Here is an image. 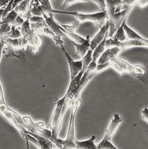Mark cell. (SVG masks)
I'll return each instance as SVG.
<instances>
[{
    "label": "cell",
    "instance_id": "1",
    "mask_svg": "<svg viewBox=\"0 0 148 149\" xmlns=\"http://www.w3.org/2000/svg\"><path fill=\"white\" fill-rule=\"evenodd\" d=\"M53 13H60L73 16L79 23L87 21L91 22L95 26H98L100 27H101L105 23V20L108 19L107 13L102 11L92 14H84L77 12H66L53 9Z\"/></svg>",
    "mask_w": 148,
    "mask_h": 149
},
{
    "label": "cell",
    "instance_id": "2",
    "mask_svg": "<svg viewBox=\"0 0 148 149\" xmlns=\"http://www.w3.org/2000/svg\"><path fill=\"white\" fill-rule=\"evenodd\" d=\"M81 102H79L74 104L71 107V115L66 139L63 140L59 138L57 139L59 144L63 147V149H76L75 145V141L76 139L75 132V119L77 110Z\"/></svg>",
    "mask_w": 148,
    "mask_h": 149
},
{
    "label": "cell",
    "instance_id": "3",
    "mask_svg": "<svg viewBox=\"0 0 148 149\" xmlns=\"http://www.w3.org/2000/svg\"><path fill=\"white\" fill-rule=\"evenodd\" d=\"M66 98V95L65 94L62 98L57 99L56 102L55 103V104H56L55 109L51 116L50 122L46 127L47 128L52 131L53 135L55 137H57L59 132L60 130V126H59L61 114L62 111V109H63Z\"/></svg>",
    "mask_w": 148,
    "mask_h": 149
},
{
    "label": "cell",
    "instance_id": "4",
    "mask_svg": "<svg viewBox=\"0 0 148 149\" xmlns=\"http://www.w3.org/2000/svg\"><path fill=\"white\" fill-rule=\"evenodd\" d=\"M33 142L38 149H53V143L42 136L31 132L27 130L24 132V137Z\"/></svg>",
    "mask_w": 148,
    "mask_h": 149
},
{
    "label": "cell",
    "instance_id": "5",
    "mask_svg": "<svg viewBox=\"0 0 148 149\" xmlns=\"http://www.w3.org/2000/svg\"><path fill=\"white\" fill-rule=\"evenodd\" d=\"M112 67L120 77L125 74H130L134 70V66L127 62L118 58H114L109 61Z\"/></svg>",
    "mask_w": 148,
    "mask_h": 149
},
{
    "label": "cell",
    "instance_id": "6",
    "mask_svg": "<svg viewBox=\"0 0 148 149\" xmlns=\"http://www.w3.org/2000/svg\"><path fill=\"white\" fill-rule=\"evenodd\" d=\"M65 55V56L67 58V60L68 63L70 73V78L71 80L73 79L79 73V72L82 70L83 67L82 61L80 60L79 61H75L70 56L66 48H64L63 44L60 46Z\"/></svg>",
    "mask_w": 148,
    "mask_h": 149
},
{
    "label": "cell",
    "instance_id": "7",
    "mask_svg": "<svg viewBox=\"0 0 148 149\" xmlns=\"http://www.w3.org/2000/svg\"><path fill=\"white\" fill-rule=\"evenodd\" d=\"M123 119L120 115L118 113H115L108 128L105 131L104 137L109 141H112V138L117 131Z\"/></svg>",
    "mask_w": 148,
    "mask_h": 149
},
{
    "label": "cell",
    "instance_id": "8",
    "mask_svg": "<svg viewBox=\"0 0 148 149\" xmlns=\"http://www.w3.org/2000/svg\"><path fill=\"white\" fill-rule=\"evenodd\" d=\"M109 23L108 19L105 23L100 27V30L99 32L95 35V36L93 38L91 41H90V49L93 50L96 48V47L100 44L104 39L105 36L107 32L109 31Z\"/></svg>",
    "mask_w": 148,
    "mask_h": 149
},
{
    "label": "cell",
    "instance_id": "9",
    "mask_svg": "<svg viewBox=\"0 0 148 149\" xmlns=\"http://www.w3.org/2000/svg\"><path fill=\"white\" fill-rule=\"evenodd\" d=\"M14 51L15 49L9 42H8L6 41H3V48L2 51V55H4L6 58H16L19 59L22 63H24L26 61V56L25 54L23 53V51H21L19 54H16Z\"/></svg>",
    "mask_w": 148,
    "mask_h": 149
},
{
    "label": "cell",
    "instance_id": "10",
    "mask_svg": "<svg viewBox=\"0 0 148 149\" xmlns=\"http://www.w3.org/2000/svg\"><path fill=\"white\" fill-rule=\"evenodd\" d=\"M120 51L121 49L116 47L107 48L100 56L97 62V65H101L109 62L111 59L116 58Z\"/></svg>",
    "mask_w": 148,
    "mask_h": 149
},
{
    "label": "cell",
    "instance_id": "11",
    "mask_svg": "<svg viewBox=\"0 0 148 149\" xmlns=\"http://www.w3.org/2000/svg\"><path fill=\"white\" fill-rule=\"evenodd\" d=\"M26 39L27 41L28 46L32 48V52L34 54L38 53L42 45V40L39 35L33 31Z\"/></svg>",
    "mask_w": 148,
    "mask_h": 149
},
{
    "label": "cell",
    "instance_id": "12",
    "mask_svg": "<svg viewBox=\"0 0 148 149\" xmlns=\"http://www.w3.org/2000/svg\"><path fill=\"white\" fill-rule=\"evenodd\" d=\"M43 17L45 19V21L48 26V27L59 38L66 37L64 33L61 30L60 23L56 22L54 17H51L48 16V15L44 13Z\"/></svg>",
    "mask_w": 148,
    "mask_h": 149
},
{
    "label": "cell",
    "instance_id": "13",
    "mask_svg": "<svg viewBox=\"0 0 148 149\" xmlns=\"http://www.w3.org/2000/svg\"><path fill=\"white\" fill-rule=\"evenodd\" d=\"M118 47L121 50L138 47H148V43L139 40H126L123 42H119Z\"/></svg>",
    "mask_w": 148,
    "mask_h": 149
},
{
    "label": "cell",
    "instance_id": "14",
    "mask_svg": "<svg viewBox=\"0 0 148 149\" xmlns=\"http://www.w3.org/2000/svg\"><path fill=\"white\" fill-rule=\"evenodd\" d=\"M31 0H23L15 9L19 16L24 19H28L31 16L30 13Z\"/></svg>",
    "mask_w": 148,
    "mask_h": 149
},
{
    "label": "cell",
    "instance_id": "15",
    "mask_svg": "<svg viewBox=\"0 0 148 149\" xmlns=\"http://www.w3.org/2000/svg\"><path fill=\"white\" fill-rule=\"evenodd\" d=\"M71 42L76 48V55H79L81 58H83L87 51L90 49V39L89 36H87L85 41L81 44L76 43L73 41Z\"/></svg>",
    "mask_w": 148,
    "mask_h": 149
},
{
    "label": "cell",
    "instance_id": "16",
    "mask_svg": "<svg viewBox=\"0 0 148 149\" xmlns=\"http://www.w3.org/2000/svg\"><path fill=\"white\" fill-rule=\"evenodd\" d=\"M96 137L94 135L87 140L79 141L77 139L75 141L76 149H97V145L95 143Z\"/></svg>",
    "mask_w": 148,
    "mask_h": 149
},
{
    "label": "cell",
    "instance_id": "17",
    "mask_svg": "<svg viewBox=\"0 0 148 149\" xmlns=\"http://www.w3.org/2000/svg\"><path fill=\"white\" fill-rule=\"evenodd\" d=\"M5 41L9 42L15 50H19V51H23L26 49L28 47L26 39L22 37L15 39L7 38Z\"/></svg>",
    "mask_w": 148,
    "mask_h": 149
},
{
    "label": "cell",
    "instance_id": "18",
    "mask_svg": "<svg viewBox=\"0 0 148 149\" xmlns=\"http://www.w3.org/2000/svg\"><path fill=\"white\" fill-rule=\"evenodd\" d=\"M127 17H126L124 20V30L125 34H126L127 40H139L148 43V40L143 38L141 36H140L138 33L134 31L132 29L129 27L126 23Z\"/></svg>",
    "mask_w": 148,
    "mask_h": 149
},
{
    "label": "cell",
    "instance_id": "19",
    "mask_svg": "<svg viewBox=\"0 0 148 149\" xmlns=\"http://www.w3.org/2000/svg\"><path fill=\"white\" fill-rule=\"evenodd\" d=\"M132 8L133 7H131L129 9L115 13L113 16V22H114V26H115V29L116 31L120 26V25L122 24L124 19L126 17H127L128 15L129 14Z\"/></svg>",
    "mask_w": 148,
    "mask_h": 149
},
{
    "label": "cell",
    "instance_id": "20",
    "mask_svg": "<svg viewBox=\"0 0 148 149\" xmlns=\"http://www.w3.org/2000/svg\"><path fill=\"white\" fill-rule=\"evenodd\" d=\"M108 37V32L107 33L103 41L98 44L96 48L94 49L93 52V55H92V62H94L97 63V60L100 58V56L102 55V54L104 52V50L105 49V42Z\"/></svg>",
    "mask_w": 148,
    "mask_h": 149
},
{
    "label": "cell",
    "instance_id": "21",
    "mask_svg": "<svg viewBox=\"0 0 148 149\" xmlns=\"http://www.w3.org/2000/svg\"><path fill=\"white\" fill-rule=\"evenodd\" d=\"M30 6V13L31 16L43 17L44 12L41 7L39 0H31Z\"/></svg>",
    "mask_w": 148,
    "mask_h": 149
},
{
    "label": "cell",
    "instance_id": "22",
    "mask_svg": "<svg viewBox=\"0 0 148 149\" xmlns=\"http://www.w3.org/2000/svg\"><path fill=\"white\" fill-rule=\"evenodd\" d=\"M41 7L42 9V11L44 14L48 15L49 17H53V12L52 5L49 0H39Z\"/></svg>",
    "mask_w": 148,
    "mask_h": 149
},
{
    "label": "cell",
    "instance_id": "23",
    "mask_svg": "<svg viewBox=\"0 0 148 149\" xmlns=\"http://www.w3.org/2000/svg\"><path fill=\"white\" fill-rule=\"evenodd\" d=\"M60 29L66 36V37H68L71 40V41H73L78 44H81L85 41V38L82 37L81 36H79V35L76 34L75 33H69L66 31L62 27H61V26H60Z\"/></svg>",
    "mask_w": 148,
    "mask_h": 149
},
{
    "label": "cell",
    "instance_id": "24",
    "mask_svg": "<svg viewBox=\"0 0 148 149\" xmlns=\"http://www.w3.org/2000/svg\"><path fill=\"white\" fill-rule=\"evenodd\" d=\"M138 0H122L119 6H118L115 9V12H118L123 10L129 9L136 4Z\"/></svg>",
    "mask_w": 148,
    "mask_h": 149
},
{
    "label": "cell",
    "instance_id": "25",
    "mask_svg": "<svg viewBox=\"0 0 148 149\" xmlns=\"http://www.w3.org/2000/svg\"><path fill=\"white\" fill-rule=\"evenodd\" d=\"M12 25L8 23H3L0 24V39L5 41L11 31Z\"/></svg>",
    "mask_w": 148,
    "mask_h": 149
},
{
    "label": "cell",
    "instance_id": "26",
    "mask_svg": "<svg viewBox=\"0 0 148 149\" xmlns=\"http://www.w3.org/2000/svg\"><path fill=\"white\" fill-rule=\"evenodd\" d=\"M33 31L31 28V23L29 22L28 19L25 20L24 22L20 27V32L21 37L26 38Z\"/></svg>",
    "mask_w": 148,
    "mask_h": 149
},
{
    "label": "cell",
    "instance_id": "27",
    "mask_svg": "<svg viewBox=\"0 0 148 149\" xmlns=\"http://www.w3.org/2000/svg\"><path fill=\"white\" fill-rule=\"evenodd\" d=\"M113 37H114L120 42H123L127 40L124 30V20L123 21L120 26L116 30Z\"/></svg>",
    "mask_w": 148,
    "mask_h": 149
},
{
    "label": "cell",
    "instance_id": "28",
    "mask_svg": "<svg viewBox=\"0 0 148 149\" xmlns=\"http://www.w3.org/2000/svg\"><path fill=\"white\" fill-rule=\"evenodd\" d=\"M97 149H119L112 143L111 141H109L104 137L97 145Z\"/></svg>",
    "mask_w": 148,
    "mask_h": 149
},
{
    "label": "cell",
    "instance_id": "29",
    "mask_svg": "<svg viewBox=\"0 0 148 149\" xmlns=\"http://www.w3.org/2000/svg\"><path fill=\"white\" fill-rule=\"evenodd\" d=\"M93 50L90 49L86 54L84 55V56L82 58V63H83V67H82V70L85 72V70L87 69L88 66L92 62V55H93Z\"/></svg>",
    "mask_w": 148,
    "mask_h": 149
},
{
    "label": "cell",
    "instance_id": "30",
    "mask_svg": "<svg viewBox=\"0 0 148 149\" xmlns=\"http://www.w3.org/2000/svg\"><path fill=\"white\" fill-rule=\"evenodd\" d=\"M22 119L24 124L30 127H33L35 128H44V123L42 121L40 122H34L32 120L31 118L29 116H24L22 117Z\"/></svg>",
    "mask_w": 148,
    "mask_h": 149
},
{
    "label": "cell",
    "instance_id": "31",
    "mask_svg": "<svg viewBox=\"0 0 148 149\" xmlns=\"http://www.w3.org/2000/svg\"><path fill=\"white\" fill-rule=\"evenodd\" d=\"M17 16L18 13L16 12L15 9H13L6 16V17L2 20V21L0 22V24L3 23H8L12 26Z\"/></svg>",
    "mask_w": 148,
    "mask_h": 149
},
{
    "label": "cell",
    "instance_id": "32",
    "mask_svg": "<svg viewBox=\"0 0 148 149\" xmlns=\"http://www.w3.org/2000/svg\"><path fill=\"white\" fill-rule=\"evenodd\" d=\"M21 37V34L20 32V27H16L14 26H12L11 31L8 37V38H18Z\"/></svg>",
    "mask_w": 148,
    "mask_h": 149
},
{
    "label": "cell",
    "instance_id": "33",
    "mask_svg": "<svg viewBox=\"0 0 148 149\" xmlns=\"http://www.w3.org/2000/svg\"><path fill=\"white\" fill-rule=\"evenodd\" d=\"M79 23L78 22L75 23L72 25H66V24H60L61 27H62L66 31L69 32V33H75V30L77 28Z\"/></svg>",
    "mask_w": 148,
    "mask_h": 149
},
{
    "label": "cell",
    "instance_id": "34",
    "mask_svg": "<svg viewBox=\"0 0 148 149\" xmlns=\"http://www.w3.org/2000/svg\"><path fill=\"white\" fill-rule=\"evenodd\" d=\"M145 74V69L140 65H136L134 66V71L130 75L134 76L136 75H144Z\"/></svg>",
    "mask_w": 148,
    "mask_h": 149
},
{
    "label": "cell",
    "instance_id": "35",
    "mask_svg": "<svg viewBox=\"0 0 148 149\" xmlns=\"http://www.w3.org/2000/svg\"><path fill=\"white\" fill-rule=\"evenodd\" d=\"M90 1L96 3L100 7L101 11L107 12L105 0H90Z\"/></svg>",
    "mask_w": 148,
    "mask_h": 149
},
{
    "label": "cell",
    "instance_id": "36",
    "mask_svg": "<svg viewBox=\"0 0 148 149\" xmlns=\"http://www.w3.org/2000/svg\"><path fill=\"white\" fill-rule=\"evenodd\" d=\"M13 0H10L8 3L7 4L6 8H4V12H3V19L6 17V16L10 13L13 9H12V5H13ZM2 19V20H3Z\"/></svg>",
    "mask_w": 148,
    "mask_h": 149
},
{
    "label": "cell",
    "instance_id": "37",
    "mask_svg": "<svg viewBox=\"0 0 148 149\" xmlns=\"http://www.w3.org/2000/svg\"><path fill=\"white\" fill-rule=\"evenodd\" d=\"M24 21L25 20L18 15L12 26H14L15 27H20L23 24V23L24 22Z\"/></svg>",
    "mask_w": 148,
    "mask_h": 149
},
{
    "label": "cell",
    "instance_id": "38",
    "mask_svg": "<svg viewBox=\"0 0 148 149\" xmlns=\"http://www.w3.org/2000/svg\"><path fill=\"white\" fill-rule=\"evenodd\" d=\"M29 22L30 23H37L41 22L45 20L44 18L41 16H31L28 19Z\"/></svg>",
    "mask_w": 148,
    "mask_h": 149
},
{
    "label": "cell",
    "instance_id": "39",
    "mask_svg": "<svg viewBox=\"0 0 148 149\" xmlns=\"http://www.w3.org/2000/svg\"><path fill=\"white\" fill-rule=\"evenodd\" d=\"M77 1L76 0H64V3L61 6V8L62 9L67 8L69 7L70 6L73 5L75 3H77Z\"/></svg>",
    "mask_w": 148,
    "mask_h": 149
},
{
    "label": "cell",
    "instance_id": "40",
    "mask_svg": "<svg viewBox=\"0 0 148 149\" xmlns=\"http://www.w3.org/2000/svg\"><path fill=\"white\" fill-rule=\"evenodd\" d=\"M142 119L148 124V108L145 107L141 112Z\"/></svg>",
    "mask_w": 148,
    "mask_h": 149
},
{
    "label": "cell",
    "instance_id": "41",
    "mask_svg": "<svg viewBox=\"0 0 148 149\" xmlns=\"http://www.w3.org/2000/svg\"><path fill=\"white\" fill-rule=\"evenodd\" d=\"M0 103H5V97H4V93L3 91V88L2 86V85L0 82Z\"/></svg>",
    "mask_w": 148,
    "mask_h": 149
},
{
    "label": "cell",
    "instance_id": "42",
    "mask_svg": "<svg viewBox=\"0 0 148 149\" xmlns=\"http://www.w3.org/2000/svg\"><path fill=\"white\" fill-rule=\"evenodd\" d=\"M138 5L141 8L144 7L145 5L148 4V0H138Z\"/></svg>",
    "mask_w": 148,
    "mask_h": 149
},
{
    "label": "cell",
    "instance_id": "43",
    "mask_svg": "<svg viewBox=\"0 0 148 149\" xmlns=\"http://www.w3.org/2000/svg\"><path fill=\"white\" fill-rule=\"evenodd\" d=\"M3 48V41L2 39H0V62L2 55V51Z\"/></svg>",
    "mask_w": 148,
    "mask_h": 149
},
{
    "label": "cell",
    "instance_id": "44",
    "mask_svg": "<svg viewBox=\"0 0 148 149\" xmlns=\"http://www.w3.org/2000/svg\"><path fill=\"white\" fill-rule=\"evenodd\" d=\"M10 0H0V8L7 5Z\"/></svg>",
    "mask_w": 148,
    "mask_h": 149
},
{
    "label": "cell",
    "instance_id": "45",
    "mask_svg": "<svg viewBox=\"0 0 148 149\" xmlns=\"http://www.w3.org/2000/svg\"><path fill=\"white\" fill-rule=\"evenodd\" d=\"M3 12H4V8H1L0 9V22L2 21Z\"/></svg>",
    "mask_w": 148,
    "mask_h": 149
},
{
    "label": "cell",
    "instance_id": "46",
    "mask_svg": "<svg viewBox=\"0 0 148 149\" xmlns=\"http://www.w3.org/2000/svg\"><path fill=\"white\" fill-rule=\"evenodd\" d=\"M26 139V148L27 149H30V146H29V141L27 139L26 137H24Z\"/></svg>",
    "mask_w": 148,
    "mask_h": 149
},
{
    "label": "cell",
    "instance_id": "47",
    "mask_svg": "<svg viewBox=\"0 0 148 149\" xmlns=\"http://www.w3.org/2000/svg\"><path fill=\"white\" fill-rule=\"evenodd\" d=\"M77 1V2H82V3H84V2H87L90 1V0H76Z\"/></svg>",
    "mask_w": 148,
    "mask_h": 149
},
{
    "label": "cell",
    "instance_id": "48",
    "mask_svg": "<svg viewBox=\"0 0 148 149\" xmlns=\"http://www.w3.org/2000/svg\"></svg>",
    "mask_w": 148,
    "mask_h": 149
}]
</instances>
